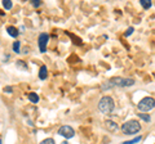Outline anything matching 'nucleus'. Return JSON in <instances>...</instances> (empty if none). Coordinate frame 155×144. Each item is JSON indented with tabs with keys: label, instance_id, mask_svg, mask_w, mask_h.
Returning <instances> with one entry per match:
<instances>
[{
	"label": "nucleus",
	"instance_id": "f257e3e1",
	"mask_svg": "<svg viewBox=\"0 0 155 144\" xmlns=\"http://www.w3.org/2000/svg\"><path fill=\"white\" fill-rule=\"evenodd\" d=\"M134 79L132 77H127V79H123V77H113L110 79L109 81H106L105 84L101 85V89L104 90H110L113 88H128V86H133L134 85Z\"/></svg>",
	"mask_w": 155,
	"mask_h": 144
},
{
	"label": "nucleus",
	"instance_id": "f03ea898",
	"mask_svg": "<svg viewBox=\"0 0 155 144\" xmlns=\"http://www.w3.org/2000/svg\"><path fill=\"white\" fill-rule=\"evenodd\" d=\"M140 130H141V125L137 120H129L122 125V131L124 135H133V134H137Z\"/></svg>",
	"mask_w": 155,
	"mask_h": 144
},
{
	"label": "nucleus",
	"instance_id": "7ed1b4c3",
	"mask_svg": "<svg viewBox=\"0 0 155 144\" xmlns=\"http://www.w3.org/2000/svg\"><path fill=\"white\" fill-rule=\"evenodd\" d=\"M115 108V103H114V99L109 97V95H105L100 99L98 102V109L102 113H111Z\"/></svg>",
	"mask_w": 155,
	"mask_h": 144
},
{
	"label": "nucleus",
	"instance_id": "20e7f679",
	"mask_svg": "<svg viewBox=\"0 0 155 144\" xmlns=\"http://www.w3.org/2000/svg\"><path fill=\"white\" fill-rule=\"evenodd\" d=\"M155 107V100L153 97H145L143 99H141L137 104V108L138 111L141 112H149V111H153Z\"/></svg>",
	"mask_w": 155,
	"mask_h": 144
},
{
	"label": "nucleus",
	"instance_id": "39448f33",
	"mask_svg": "<svg viewBox=\"0 0 155 144\" xmlns=\"http://www.w3.org/2000/svg\"><path fill=\"white\" fill-rule=\"evenodd\" d=\"M58 135L64 136L66 139H71L75 135V130L71 126H69V125H64V126H61L58 129Z\"/></svg>",
	"mask_w": 155,
	"mask_h": 144
},
{
	"label": "nucleus",
	"instance_id": "423d86ee",
	"mask_svg": "<svg viewBox=\"0 0 155 144\" xmlns=\"http://www.w3.org/2000/svg\"><path fill=\"white\" fill-rule=\"evenodd\" d=\"M48 41H49V36H48V33H40V35H39L38 42H39V50H40V53H45Z\"/></svg>",
	"mask_w": 155,
	"mask_h": 144
},
{
	"label": "nucleus",
	"instance_id": "0eeeda50",
	"mask_svg": "<svg viewBox=\"0 0 155 144\" xmlns=\"http://www.w3.org/2000/svg\"><path fill=\"white\" fill-rule=\"evenodd\" d=\"M48 76V68L47 66H41L40 70H39V79L40 80H45Z\"/></svg>",
	"mask_w": 155,
	"mask_h": 144
},
{
	"label": "nucleus",
	"instance_id": "6e6552de",
	"mask_svg": "<svg viewBox=\"0 0 155 144\" xmlns=\"http://www.w3.org/2000/svg\"><path fill=\"white\" fill-rule=\"evenodd\" d=\"M7 32L9 33V36H12V37H17L18 36V30L14 26H8L7 27Z\"/></svg>",
	"mask_w": 155,
	"mask_h": 144
},
{
	"label": "nucleus",
	"instance_id": "1a4fd4ad",
	"mask_svg": "<svg viewBox=\"0 0 155 144\" xmlns=\"http://www.w3.org/2000/svg\"><path fill=\"white\" fill-rule=\"evenodd\" d=\"M27 99L30 100L31 103L36 104V103L39 102V95H38L36 93H30V94H27Z\"/></svg>",
	"mask_w": 155,
	"mask_h": 144
},
{
	"label": "nucleus",
	"instance_id": "9d476101",
	"mask_svg": "<svg viewBox=\"0 0 155 144\" xmlns=\"http://www.w3.org/2000/svg\"><path fill=\"white\" fill-rule=\"evenodd\" d=\"M105 125H106V127H107L110 131H115L116 129H118V125H116L114 121H110V120H107V121L105 122Z\"/></svg>",
	"mask_w": 155,
	"mask_h": 144
},
{
	"label": "nucleus",
	"instance_id": "9b49d317",
	"mask_svg": "<svg viewBox=\"0 0 155 144\" xmlns=\"http://www.w3.org/2000/svg\"><path fill=\"white\" fill-rule=\"evenodd\" d=\"M140 4L142 5L143 9H150L151 5H153V3L150 2V0H140Z\"/></svg>",
	"mask_w": 155,
	"mask_h": 144
},
{
	"label": "nucleus",
	"instance_id": "f8f14e48",
	"mask_svg": "<svg viewBox=\"0 0 155 144\" xmlns=\"http://www.w3.org/2000/svg\"><path fill=\"white\" fill-rule=\"evenodd\" d=\"M3 7L7 9V11H9V9H12L13 7V3L11 2V0H3Z\"/></svg>",
	"mask_w": 155,
	"mask_h": 144
},
{
	"label": "nucleus",
	"instance_id": "ddd939ff",
	"mask_svg": "<svg viewBox=\"0 0 155 144\" xmlns=\"http://www.w3.org/2000/svg\"><path fill=\"white\" fill-rule=\"evenodd\" d=\"M141 139H142V136L140 135V136H136L134 139H132V140H128V142H124V143H122V144H136V143H138V142H141Z\"/></svg>",
	"mask_w": 155,
	"mask_h": 144
},
{
	"label": "nucleus",
	"instance_id": "4468645a",
	"mask_svg": "<svg viewBox=\"0 0 155 144\" xmlns=\"http://www.w3.org/2000/svg\"><path fill=\"white\" fill-rule=\"evenodd\" d=\"M16 66L18 67V68H21V70H27V64L23 61H17L16 62Z\"/></svg>",
	"mask_w": 155,
	"mask_h": 144
},
{
	"label": "nucleus",
	"instance_id": "2eb2a0df",
	"mask_svg": "<svg viewBox=\"0 0 155 144\" xmlns=\"http://www.w3.org/2000/svg\"><path fill=\"white\" fill-rule=\"evenodd\" d=\"M19 46H21V42H19V41L13 42V46H12L13 52H14V53H19Z\"/></svg>",
	"mask_w": 155,
	"mask_h": 144
},
{
	"label": "nucleus",
	"instance_id": "dca6fc26",
	"mask_svg": "<svg viewBox=\"0 0 155 144\" xmlns=\"http://www.w3.org/2000/svg\"><path fill=\"white\" fill-rule=\"evenodd\" d=\"M39 144H56V142H54V139H52V138H47L44 140H41Z\"/></svg>",
	"mask_w": 155,
	"mask_h": 144
},
{
	"label": "nucleus",
	"instance_id": "f3484780",
	"mask_svg": "<svg viewBox=\"0 0 155 144\" xmlns=\"http://www.w3.org/2000/svg\"><path fill=\"white\" fill-rule=\"evenodd\" d=\"M138 116H140V118H142L143 121H146V122H150V121H151V118H150V116H149V114H145V113H140Z\"/></svg>",
	"mask_w": 155,
	"mask_h": 144
},
{
	"label": "nucleus",
	"instance_id": "a211bd4d",
	"mask_svg": "<svg viewBox=\"0 0 155 144\" xmlns=\"http://www.w3.org/2000/svg\"><path fill=\"white\" fill-rule=\"evenodd\" d=\"M133 31H134V28H133V27H129L124 35H125V36H129V35H132V33H133Z\"/></svg>",
	"mask_w": 155,
	"mask_h": 144
},
{
	"label": "nucleus",
	"instance_id": "6ab92c4d",
	"mask_svg": "<svg viewBox=\"0 0 155 144\" xmlns=\"http://www.w3.org/2000/svg\"><path fill=\"white\" fill-rule=\"evenodd\" d=\"M31 4H32L34 7H36V8H38V7H40V5H41V2H39V0H34V2H31Z\"/></svg>",
	"mask_w": 155,
	"mask_h": 144
},
{
	"label": "nucleus",
	"instance_id": "aec40b11",
	"mask_svg": "<svg viewBox=\"0 0 155 144\" xmlns=\"http://www.w3.org/2000/svg\"><path fill=\"white\" fill-rule=\"evenodd\" d=\"M4 92L8 93V94H12L13 93V89L11 88V86H7V88H4Z\"/></svg>",
	"mask_w": 155,
	"mask_h": 144
},
{
	"label": "nucleus",
	"instance_id": "412c9836",
	"mask_svg": "<svg viewBox=\"0 0 155 144\" xmlns=\"http://www.w3.org/2000/svg\"><path fill=\"white\" fill-rule=\"evenodd\" d=\"M61 144H70V143H69V142H62Z\"/></svg>",
	"mask_w": 155,
	"mask_h": 144
},
{
	"label": "nucleus",
	"instance_id": "4be33fe9",
	"mask_svg": "<svg viewBox=\"0 0 155 144\" xmlns=\"http://www.w3.org/2000/svg\"><path fill=\"white\" fill-rule=\"evenodd\" d=\"M0 16H4V12L3 11H0Z\"/></svg>",
	"mask_w": 155,
	"mask_h": 144
},
{
	"label": "nucleus",
	"instance_id": "5701e85b",
	"mask_svg": "<svg viewBox=\"0 0 155 144\" xmlns=\"http://www.w3.org/2000/svg\"><path fill=\"white\" fill-rule=\"evenodd\" d=\"M0 144H3V142H2V138H0Z\"/></svg>",
	"mask_w": 155,
	"mask_h": 144
}]
</instances>
